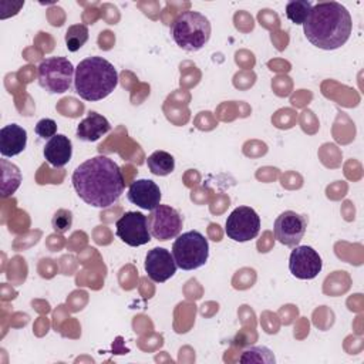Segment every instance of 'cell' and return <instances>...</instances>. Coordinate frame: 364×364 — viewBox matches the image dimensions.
<instances>
[{"label": "cell", "mask_w": 364, "mask_h": 364, "mask_svg": "<svg viewBox=\"0 0 364 364\" xmlns=\"http://www.w3.org/2000/svg\"><path fill=\"white\" fill-rule=\"evenodd\" d=\"M171 34L176 46L185 51L195 53L209 41L210 23L203 14L185 10L175 17L171 26Z\"/></svg>", "instance_id": "277c9868"}, {"label": "cell", "mask_w": 364, "mask_h": 364, "mask_svg": "<svg viewBox=\"0 0 364 364\" xmlns=\"http://www.w3.org/2000/svg\"><path fill=\"white\" fill-rule=\"evenodd\" d=\"M172 256L182 270H195L202 267L209 257L208 239L198 230H189L178 235L172 245Z\"/></svg>", "instance_id": "5b68a950"}, {"label": "cell", "mask_w": 364, "mask_h": 364, "mask_svg": "<svg viewBox=\"0 0 364 364\" xmlns=\"http://www.w3.org/2000/svg\"><path fill=\"white\" fill-rule=\"evenodd\" d=\"M118 85L115 67L102 57H87L75 68L74 88L85 101H100L108 97Z\"/></svg>", "instance_id": "3957f363"}, {"label": "cell", "mask_w": 364, "mask_h": 364, "mask_svg": "<svg viewBox=\"0 0 364 364\" xmlns=\"http://www.w3.org/2000/svg\"><path fill=\"white\" fill-rule=\"evenodd\" d=\"M176 263L169 250L154 247L145 256V272L152 282L164 283L176 273Z\"/></svg>", "instance_id": "7c38bea8"}, {"label": "cell", "mask_w": 364, "mask_h": 364, "mask_svg": "<svg viewBox=\"0 0 364 364\" xmlns=\"http://www.w3.org/2000/svg\"><path fill=\"white\" fill-rule=\"evenodd\" d=\"M182 216L181 213L169 205H158L151 210L148 216V228L151 236L158 240H169L176 237L182 230Z\"/></svg>", "instance_id": "ba28073f"}, {"label": "cell", "mask_w": 364, "mask_h": 364, "mask_svg": "<svg viewBox=\"0 0 364 364\" xmlns=\"http://www.w3.org/2000/svg\"><path fill=\"white\" fill-rule=\"evenodd\" d=\"M146 165L154 175L166 176L175 169V159L166 151H155L148 156Z\"/></svg>", "instance_id": "e0dca14e"}, {"label": "cell", "mask_w": 364, "mask_h": 364, "mask_svg": "<svg viewBox=\"0 0 364 364\" xmlns=\"http://www.w3.org/2000/svg\"><path fill=\"white\" fill-rule=\"evenodd\" d=\"M88 40V27L85 24H73L65 31V46L68 51H78Z\"/></svg>", "instance_id": "d6986e66"}, {"label": "cell", "mask_w": 364, "mask_h": 364, "mask_svg": "<svg viewBox=\"0 0 364 364\" xmlns=\"http://www.w3.org/2000/svg\"><path fill=\"white\" fill-rule=\"evenodd\" d=\"M307 219L294 210H284L274 220V237L287 247H294L300 243L306 233Z\"/></svg>", "instance_id": "30bf717a"}, {"label": "cell", "mask_w": 364, "mask_h": 364, "mask_svg": "<svg viewBox=\"0 0 364 364\" xmlns=\"http://www.w3.org/2000/svg\"><path fill=\"white\" fill-rule=\"evenodd\" d=\"M77 195L94 208L114 205L124 192L121 168L108 156L97 155L80 164L71 176Z\"/></svg>", "instance_id": "6da1fadb"}, {"label": "cell", "mask_w": 364, "mask_h": 364, "mask_svg": "<svg viewBox=\"0 0 364 364\" xmlns=\"http://www.w3.org/2000/svg\"><path fill=\"white\" fill-rule=\"evenodd\" d=\"M273 353L266 347H250L246 348L240 355V363H274Z\"/></svg>", "instance_id": "44dd1931"}, {"label": "cell", "mask_w": 364, "mask_h": 364, "mask_svg": "<svg viewBox=\"0 0 364 364\" xmlns=\"http://www.w3.org/2000/svg\"><path fill=\"white\" fill-rule=\"evenodd\" d=\"M27 145V131L17 125L9 124L0 129V154L4 158H11L24 151Z\"/></svg>", "instance_id": "5bb4252c"}, {"label": "cell", "mask_w": 364, "mask_h": 364, "mask_svg": "<svg viewBox=\"0 0 364 364\" xmlns=\"http://www.w3.org/2000/svg\"><path fill=\"white\" fill-rule=\"evenodd\" d=\"M43 155L51 166L61 168L67 165L73 156V144L64 134H55L46 142Z\"/></svg>", "instance_id": "9a60e30c"}, {"label": "cell", "mask_w": 364, "mask_h": 364, "mask_svg": "<svg viewBox=\"0 0 364 364\" xmlns=\"http://www.w3.org/2000/svg\"><path fill=\"white\" fill-rule=\"evenodd\" d=\"M321 257L311 246H294L289 259V269L294 277L300 280H311L321 272Z\"/></svg>", "instance_id": "8fae6325"}, {"label": "cell", "mask_w": 364, "mask_h": 364, "mask_svg": "<svg viewBox=\"0 0 364 364\" xmlns=\"http://www.w3.org/2000/svg\"><path fill=\"white\" fill-rule=\"evenodd\" d=\"M353 30L348 10L337 1H321L311 7L303 31L306 38L321 50H336L347 43Z\"/></svg>", "instance_id": "7a4b0ae2"}, {"label": "cell", "mask_w": 364, "mask_h": 364, "mask_svg": "<svg viewBox=\"0 0 364 364\" xmlns=\"http://www.w3.org/2000/svg\"><path fill=\"white\" fill-rule=\"evenodd\" d=\"M3 176H1V195L6 198L16 192L21 182V172L20 169L10 164L7 159H1Z\"/></svg>", "instance_id": "ac0fdd59"}, {"label": "cell", "mask_w": 364, "mask_h": 364, "mask_svg": "<svg viewBox=\"0 0 364 364\" xmlns=\"http://www.w3.org/2000/svg\"><path fill=\"white\" fill-rule=\"evenodd\" d=\"M313 4L309 0H291L286 4V16L294 24H303Z\"/></svg>", "instance_id": "ffe728a7"}, {"label": "cell", "mask_w": 364, "mask_h": 364, "mask_svg": "<svg viewBox=\"0 0 364 364\" xmlns=\"http://www.w3.org/2000/svg\"><path fill=\"white\" fill-rule=\"evenodd\" d=\"M75 75L73 63L65 57H48L38 64V84L48 94H63L70 90Z\"/></svg>", "instance_id": "8992f818"}, {"label": "cell", "mask_w": 364, "mask_h": 364, "mask_svg": "<svg viewBox=\"0 0 364 364\" xmlns=\"http://www.w3.org/2000/svg\"><path fill=\"white\" fill-rule=\"evenodd\" d=\"M117 236L128 246L136 247L151 240L148 218L141 212H125L115 223Z\"/></svg>", "instance_id": "9c48e42d"}, {"label": "cell", "mask_w": 364, "mask_h": 364, "mask_svg": "<svg viewBox=\"0 0 364 364\" xmlns=\"http://www.w3.org/2000/svg\"><path fill=\"white\" fill-rule=\"evenodd\" d=\"M161 189L159 186L151 179H136L134 181L129 188L127 198L131 203L139 206L145 210L155 209L161 202Z\"/></svg>", "instance_id": "4fadbf2b"}, {"label": "cell", "mask_w": 364, "mask_h": 364, "mask_svg": "<svg viewBox=\"0 0 364 364\" xmlns=\"http://www.w3.org/2000/svg\"><path fill=\"white\" fill-rule=\"evenodd\" d=\"M51 226L57 233H65L73 226V212L68 209H58L51 218Z\"/></svg>", "instance_id": "7402d4cb"}, {"label": "cell", "mask_w": 364, "mask_h": 364, "mask_svg": "<svg viewBox=\"0 0 364 364\" xmlns=\"http://www.w3.org/2000/svg\"><path fill=\"white\" fill-rule=\"evenodd\" d=\"M109 129H111V124L104 115L90 111L88 115L77 125L75 134L81 141L94 142V141H98L107 132H109Z\"/></svg>", "instance_id": "2e32d148"}, {"label": "cell", "mask_w": 364, "mask_h": 364, "mask_svg": "<svg viewBox=\"0 0 364 364\" xmlns=\"http://www.w3.org/2000/svg\"><path fill=\"white\" fill-rule=\"evenodd\" d=\"M34 131L40 138L50 139L57 134V124L51 118H43L36 124Z\"/></svg>", "instance_id": "603a6c76"}, {"label": "cell", "mask_w": 364, "mask_h": 364, "mask_svg": "<svg viewBox=\"0 0 364 364\" xmlns=\"http://www.w3.org/2000/svg\"><path fill=\"white\" fill-rule=\"evenodd\" d=\"M260 232V218L255 209L239 206L226 219L225 233L235 242H249Z\"/></svg>", "instance_id": "52a82bcc"}]
</instances>
